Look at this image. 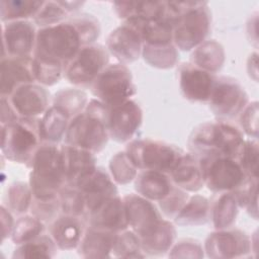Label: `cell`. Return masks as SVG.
<instances>
[{
    "mask_svg": "<svg viewBox=\"0 0 259 259\" xmlns=\"http://www.w3.org/2000/svg\"><path fill=\"white\" fill-rule=\"evenodd\" d=\"M243 132L226 120L205 121L196 125L189 138V153L197 159L230 157L238 160L244 145Z\"/></svg>",
    "mask_w": 259,
    "mask_h": 259,
    "instance_id": "6da1fadb",
    "label": "cell"
},
{
    "mask_svg": "<svg viewBox=\"0 0 259 259\" xmlns=\"http://www.w3.org/2000/svg\"><path fill=\"white\" fill-rule=\"evenodd\" d=\"M108 107L96 98L88 101L85 109L71 118L65 144L97 154L107 145Z\"/></svg>",
    "mask_w": 259,
    "mask_h": 259,
    "instance_id": "7a4b0ae2",
    "label": "cell"
},
{
    "mask_svg": "<svg viewBox=\"0 0 259 259\" xmlns=\"http://www.w3.org/2000/svg\"><path fill=\"white\" fill-rule=\"evenodd\" d=\"M29 186L34 198L48 199L58 197L67 184L61 149L57 144L42 143L35 151L28 166Z\"/></svg>",
    "mask_w": 259,
    "mask_h": 259,
    "instance_id": "3957f363",
    "label": "cell"
},
{
    "mask_svg": "<svg viewBox=\"0 0 259 259\" xmlns=\"http://www.w3.org/2000/svg\"><path fill=\"white\" fill-rule=\"evenodd\" d=\"M42 143L38 117H19L1 125V151L12 162L28 166Z\"/></svg>",
    "mask_w": 259,
    "mask_h": 259,
    "instance_id": "277c9868",
    "label": "cell"
},
{
    "mask_svg": "<svg viewBox=\"0 0 259 259\" xmlns=\"http://www.w3.org/2000/svg\"><path fill=\"white\" fill-rule=\"evenodd\" d=\"M81 47H83L81 35L68 18L61 23L37 30L33 57L59 62L66 68Z\"/></svg>",
    "mask_w": 259,
    "mask_h": 259,
    "instance_id": "5b68a950",
    "label": "cell"
},
{
    "mask_svg": "<svg viewBox=\"0 0 259 259\" xmlns=\"http://www.w3.org/2000/svg\"><path fill=\"white\" fill-rule=\"evenodd\" d=\"M181 2V12L174 25L173 42L178 50L191 51L206 40L211 26L207 2Z\"/></svg>",
    "mask_w": 259,
    "mask_h": 259,
    "instance_id": "8992f818",
    "label": "cell"
},
{
    "mask_svg": "<svg viewBox=\"0 0 259 259\" xmlns=\"http://www.w3.org/2000/svg\"><path fill=\"white\" fill-rule=\"evenodd\" d=\"M125 152L139 170L159 171L166 174L171 172L184 153L174 145L152 139L132 140Z\"/></svg>",
    "mask_w": 259,
    "mask_h": 259,
    "instance_id": "52a82bcc",
    "label": "cell"
},
{
    "mask_svg": "<svg viewBox=\"0 0 259 259\" xmlns=\"http://www.w3.org/2000/svg\"><path fill=\"white\" fill-rule=\"evenodd\" d=\"M90 90L107 107L123 103L137 93L131 70L120 63L108 64L93 81Z\"/></svg>",
    "mask_w": 259,
    "mask_h": 259,
    "instance_id": "ba28073f",
    "label": "cell"
},
{
    "mask_svg": "<svg viewBox=\"0 0 259 259\" xmlns=\"http://www.w3.org/2000/svg\"><path fill=\"white\" fill-rule=\"evenodd\" d=\"M198 160L204 185L214 193L233 192L250 178L235 158L207 157Z\"/></svg>",
    "mask_w": 259,
    "mask_h": 259,
    "instance_id": "9c48e42d",
    "label": "cell"
},
{
    "mask_svg": "<svg viewBox=\"0 0 259 259\" xmlns=\"http://www.w3.org/2000/svg\"><path fill=\"white\" fill-rule=\"evenodd\" d=\"M108 64L109 53L106 47L99 44L86 45L67 64L64 77L75 86L90 87Z\"/></svg>",
    "mask_w": 259,
    "mask_h": 259,
    "instance_id": "30bf717a",
    "label": "cell"
},
{
    "mask_svg": "<svg viewBox=\"0 0 259 259\" xmlns=\"http://www.w3.org/2000/svg\"><path fill=\"white\" fill-rule=\"evenodd\" d=\"M207 103L212 113L220 120L228 121L240 115L249 103V98L246 90L238 80L221 76L215 79Z\"/></svg>",
    "mask_w": 259,
    "mask_h": 259,
    "instance_id": "8fae6325",
    "label": "cell"
},
{
    "mask_svg": "<svg viewBox=\"0 0 259 259\" xmlns=\"http://www.w3.org/2000/svg\"><path fill=\"white\" fill-rule=\"evenodd\" d=\"M253 241L239 229L215 230L204 241V252L212 259L244 258L251 256Z\"/></svg>",
    "mask_w": 259,
    "mask_h": 259,
    "instance_id": "7c38bea8",
    "label": "cell"
},
{
    "mask_svg": "<svg viewBox=\"0 0 259 259\" xmlns=\"http://www.w3.org/2000/svg\"><path fill=\"white\" fill-rule=\"evenodd\" d=\"M143 122V110L139 103L130 99L108 107L107 130L109 139L123 144L131 142Z\"/></svg>",
    "mask_w": 259,
    "mask_h": 259,
    "instance_id": "4fadbf2b",
    "label": "cell"
},
{
    "mask_svg": "<svg viewBox=\"0 0 259 259\" xmlns=\"http://www.w3.org/2000/svg\"><path fill=\"white\" fill-rule=\"evenodd\" d=\"M122 198L126 209L128 226L138 236L139 240L154 233L164 220L153 201L146 199L138 193H130Z\"/></svg>",
    "mask_w": 259,
    "mask_h": 259,
    "instance_id": "5bb4252c",
    "label": "cell"
},
{
    "mask_svg": "<svg viewBox=\"0 0 259 259\" xmlns=\"http://www.w3.org/2000/svg\"><path fill=\"white\" fill-rule=\"evenodd\" d=\"M2 57H32L37 30L29 20L2 22Z\"/></svg>",
    "mask_w": 259,
    "mask_h": 259,
    "instance_id": "9a60e30c",
    "label": "cell"
},
{
    "mask_svg": "<svg viewBox=\"0 0 259 259\" xmlns=\"http://www.w3.org/2000/svg\"><path fill=\"white\" fill-rule=\"evenodd\" d=\"M106 49L120 64L137 61L142 55L143 39L138 26L130 20L113 29L106 39Z\"/></svg>",
    "mask_w": 259,
    "mask_h": 259,
    "instance_id": "2e32d148",
    "label": "cell"
},
{
    "mask_svg": "<svg viewBox=\"0 0 259 259\" xmlns=\"http://www.w3.org/2000/svg\"><path fill=\"white\" fill-rule=\"evenodd\" d=\"M74 186L81 191L85 198L86 215L106 199L118 194L116 184L111 175L98 166L81 178Z\"/></svg>",
    "mask_w": 259,
    "mask_h": 259,
    "instance_id": "e0dca14e",
    "label": "cell"
},
{
    "mask_svg": "<svg viewBox=\"0 0 259 259\" xmlns=\"http://www.w3.org/2000/svg\"><path fill=\"white\" fill-rule=\"evenodd\" d=\"M179 87L183 97L191 102L209 100L217 77L191 63H183L178 70Z\"/></svg>",
    "mask_w": 259,
    "mask_h": 259,
    "instance_id": "ac0fdd59",
    "label": "cell"
},
{
    "mask_svg": "<svg viewBox=\"0 0 259 259\" xmlns=\"http://www.w3.org/2000/svg\"><path fill=\"white\" fill-rule=\"evenodd\" d=\"M88 226L119 233L130 228L123 198L112 196L90 211L86 218Z\"/></svg>",
    "mask_w": 259,
    "mask_h": 259,
    "instance_id": "d6986e66",
    "label": "cell"
},
{
    "mask_svg": "<svg viewBox=\"0 0 259 259\" xmlns=\"http://www.w3.org/2000/svg\"><path fill=\"white\" fill-rule=\"evenodd\" d=\"M8 97L19 117H37L50 107V93L42 86L29 83L18 87Z\"/></svg>",
    "mask_w": 259,
    "mask_h": 259,
    "instance_id": "ffe728a7",
    "label": "cell"
},
{
    "mask_svg": "<svg viewBox=\"0 0 259 259\" xmlns=\"http://www.w3.org/2000/svg\"><path fill=\"white\" fill-rule=\"evenodd\" d=\"M1 96H10L18 87L34 83L32 57L1 58Z\"/></svg>",
    "mask_w": 259,
    "mask_h": 259,
    "instance_id": "44dd1931",
    "label": "cell"
},
{
    "mask_svg": "<svg viewBox=\"0 0 259 259\" xmlns=\"http://www.w3.org/2000/svg\"><path fill=\"white\" fill-rule=\"evenodd\" d=\"M83 217L61 213L50 223L49 234L61 250L77 249L86 230Z\"/></svg>",
    "mask_w": 259,
    "mask_h": 259,
    "instance_id": "7402d4cb",
    "label": "cell"
},
{
    "mask_svg": "<svg viewBox=\"0 0 259 259\" xmlns=\"http://www.w3.org/2000/svg\"><path fill=\"white\" fill-rule=\"evenodd\" d=\"M60 149L63 170L69 185H75L97 167L95 154L90 151L67 144L61 146Z\"/></svg>",
    "mask_w": 259,
    "mask_h": 259,
    "instance_id": "603a6c76",
    "label": "cell"
},
{
    "mask_svg": "<svg viewBox=\"0 0 259 259\" xmlns=\"http://www.w3.org/2000/svg\"><path fill=\"white\" fill-rule=\"evenodd\" d=\"M168 175L175 186L187 192H196L204 186L199 160L191 153H183Z\"/></svg>",
    "mask_w": 259,
    "mask_h": 259,
    "instance_id": "cb8c5ba5",
    "label": "cell"
},
{
    "mask_svg": "<svg viewBox=\"0 0 259 259\" xmlns=\"http://www.w3.org/2000/svg\"><path fill=\"white\" fill-rule=\"evenodd\" d=\"M117 233L87 226L84 236L77 248L78 254L83 258H108Z\"/></svg>",
    "mask_w": 259,
    "mask_h": 259,
    "instance_id": "d4e9b609",
    "label": "cell"
},
{
    "mask_svg": "<svg viewBox=\"0 0 259 259\" xmlns=\"http://www.w3.org/2000/svg\"><path fill=\"white\" fill-rule=\"evenodd\" d=\"M239 204L234 192H221L209 201V218L214 230L233 228L239 213Z\"/></svg>",
    "mask_w": 259,
    "mask_h": 259,
    "instance_id": "484cf974",
    "label": "cell"
},
{
    "mask_svg": "<svg viewBox=\"0 0 259 259\" xmlns=\"http://www.w3.org/2000/svg\"><path fill=\"white\" fill-rule=\"evenodd\" d=\"M174 186L168 174L145 170L138 173L135 179L137 193L151 201H159L164 198Z\"/></svg>",
    "mask_w": 259,
    "mask_h": 259,
    "instance_id": "4316f807",
    "label": "cell"
},
{
    "mask_svg": "<svg viewBox=\"0 0 259 259\" xmlns=\"http://www.w3.org/2000/svg\"><path fill=\"white\" fill-rule=\"evenodd\" d=\"M71 117L57 105H51L40 118V133L44 143L58 144L64 140Z\"/></svg>",
    "mask_w": 259,
    "mask_h": 259,
    "instance_id": "83f0119b",
    "label": "cell"
},
{
    "mask_svg": "<svg viewBox=\"0 0 259 259\" xmlns=\"http://www.w3.org/2000/svg\"><path fill=\"white\" fill-rule=\"evenodd\" d=\"M225 56L224 47L219 41L209 39L193 49L190 63L214 75L223 68Z\"/></svg>",
    "mask_w": 259,
    "mask_h": 259,
    "instance_id": "f1b7e54d",
    "label": "cell"
},
{
    "mask_svg": "<svg viewBox=\"0 0 259 259\" xmlns=\"http://www.w3.org/2000/svg\"><path fill=\"white\" fill-rule=\"evenodd\" d=\"M175 239L176 229L174 225L164 219L154 233L140 239V244L146 256H161L169 252L175 243Z\"/></svg>",
    "mask_w": 259,
    "mask_h": 259,
    "instance_id": "f546056e",
    "label": "cell"
},
{
    "mask_svg": "<svg viewBox=\"0 0 259 259\" xmlns=\"http://www.w3.org/2000/svg\"><path fill=\"white\" fill-rule=\"evenodd\" d=\"M209 200L199 194L189 196L183 207L173 219L174 223L182 227L201 226L208 222Z\"/></svg>",
    "mask_w": 259,
    "mask_h": 259,
    "instance_id": "4dcf8cb0",
    "label": "cell"
},
{
    "mask_svg": "<svg viewBox=\"0 0 259 259\" xmlns=\"http://www.w3.org/2000/svg\"><path fill=\"white\" fill-rule=\"evenodd\" d=\"M142 56L144 60L152 67L158 69L173 68L179 59L178 49L174 42L143 45Z\"/></svg>",
    "mask_w": 259,
    "mask_h": 259,
    "instance_id": "1f68e13d",
    "label": "cell"
},
{
    "mask_svg": "<svg viewBox=\"0 0 259 259\" xmlns=\"http://www.w3.org/2000/svg\"><path fill=\"white\" fill-rule=\"evenodd\" d=\"M44 1L34 0H1L0 17L2 22L27 20L34 18Z\"/></svg>",
    "mask_w": 259,
    "mask_h": 259,
    "instance_id": "d6a6232c",
    "label": "cell"
},
{
    "mask_svg": "<svg viewBox=\"0 0 259 259\" xmlns=\"http://www.w3.org/2000/svg\"><path fill=\"white\" fill-rule=\"evenodd\" d=\"M58 249L50 235L41 234L26 243L17 245L12 258H53Z\"/></svg>",
    "mask_w": 259,
    "mask_h": 259,
    "instance_id": "836d02e7",
    "label": "cell"
},
{
    "mask_svg": "<svg viewBox=\"0 0 259 259\" xmlns=\"http://www.w3.org/2000/svg\"><path fill=\"white\" fill-rule=\"evenodd\" d=\"M88 103L87 94L79 88H64L53 98V104L65 110L71 118L82 112Z\"/></svg>",
    "mask_w": 259,
    "mask_h": 259,
    "instance_id": "e575fe53",
    "label": "cell"
},
{
    "mask_svg": "<svg viewBox=\"0 0 259 259\" xmlns=\"http://www.w3.org/2000/svg\"><path fill=\"white\" fill-rule=\"evenodd\" d=\"M32 67L35 81L46 86H53L58 83L65 73V66L63 64L33 56Z\"/></svg>",
    "mask_w": 259,
    "mask_h": 259,
    "instance_id": "d590c367",
    "label": "cell"
},
{
    "mask_svg": "<svg viewBox=\"0 0 259 259\" xmlns=\"http://www.w3.org/2000/svg\"><path fill=\"white\" fill-rule=\"evenodd\" d=\"M33 195L29 184L21 181L13 182L7 189V207L16 214H23L30 210Z\"/></svg>",
    "mask_w": 259,
    "mask_h": 259,
    "instance_id": "8d00e7d4",
    "label": "cell"
},
{
    "mask_svg": "<svg viewBox=\"0 0 259 259\" xmlns=\"http://www.w3.org/2000/svg\"><path fill=\"white\" fill-rule=\"evenodd\" d=\"M44 231L45 223L32 214L24 215L15 221L10 239L15 245H21L40 236Z\"/></svg>",
    "mask_w": 259,
    "mask_h": 259,
    "instance_id": "74e56055",
    "label": "cell"
},
{
    "mask_svg": "<svg viewBox=\"0 0 259 259\" xmlns=\"http://www.w3.org/2000/svg\"><path fill=\"white\" fill-rule=\"evenodd\" d=\"M109 171L115 183L125 185L136 179L139 169L133 163L126 152L123 151L112 156L109 162Z\"/></svg>",
    "mask_w": 259,
    "mask_h": 259,
    "instance_id": "f35d334b",
    "label": "cell"
},
{
    "mask_svg": "<svg viewBox=\"0 0 259 259\" xmlns=\"http://www.w3.org/2000/svg\"><path fill=\"white\" fill-rule=\"evenodd\" d=\"M111 255L112 257L116 258L146 257V254L142 250L138 236L133 231L127 230L116 234Z\"/></svg>",
    "mask_w": 259,
    "mask_h": 259,
    "instance_id": "ab89813d",
    "label": "cell"
},
{
    "mask_svg": "<svg viewBox=\"0 0 259 259\" xmlns=\"http://www.w3.org/2000/svg\"><path fill=\"white\" fill-rule=\"evenodd\" d=\"M61 213L83 217L86 215L85 198L81 191L74 185L66 184L59 194Z\"/></svg>",
    "mask_w": 259,
    "mask_h": 259,
    "instance_id": "60d3db41",
    "label": "cell"
},
{
    "mask_svg": "<svg viewBox=\"0 0 259 259\" xmlns=\"http://www.w3.org/2000/svg\"><path fill=\"white\" fill-rule=\"evenodd\" d=\"M240 208H245L249 215L258 219V177H250L242 186L233 191Z\"/></svg>",
    "mask_w": 259,
    "mask_h": 259,
    "instance_id": "b9f144b4",
    "label": "cell"
},
{
    "mask_svg": "<svg viewBox=\"0 0 259 259\" xmlns=\"http://www.w3.org/2000/svg\"><path fill=\"white\" fill-rule=\"evenodd\" d=\"M69 12L61 5L60 1H44L40 9L33 18V23L41 27H47L61 23L68 19Z\"/></svg>",
    "mask_w": 259,
    "mask_h": 259,
    "instance_id": "7bdbcfd3",
    "label": "cell"
},
{
    "mask_svg": "<svg viewBox=\"0 0 259 259\" xmlns=\"http://www.w3.org/2000/svg\"><path fill=\"white\" fill-rule=\"evenodd\" d=\"M79 31L83 46L95 44L96 39L100 35L99 21L88 13L77 14L69 17Z\"/></svg>",
    "mask_w": 259,
    "mask_h": 259,
    "instance_id": "ee69618b",
    "label": "cell"
},
{
    "mask_svg": "<svg viewBox=\"0 0 259 259\" xmlns=\"http://www.w3.org/2000/svg\"><path fill=\"white\" fill-rule=\"evenodd\" d=\"M189 195L187 191L174 185L170 192L164 198L158 201L161 213L166 219L173 220L180 211V209L183 207Z\"/></svg>",
    "mask_w": 259,
    "mask_h": 259,
    "instance_id": "f6af8a7d",
    "label": "cell"
},
{
    "mask_svg": "<svg viewBox=\"0 0 259 259\" xmlns=\"http://www.w3.org/2000/svg\"><path fill=\"white\" fill-rule=\"evenodd\" d=\"M239 163L249 177H258L259 147L255 139L245 141L244 148L238 158Z\"/></svg>",
    "mask_w": 259,
    "mask_h": 259,
    "instance_id": "bcb514c9",
    "label": "cell"
},
{
    "mask_svg": "<svg viewBox=\"0 0 259 259\" xmlns=\"http://www.w3.org/2000/svg\"><path fill=\"white\" fill-rule=\"evenodd\" d=\"M29 211L42 223H51L59 215V212H61L59 196L48 199L33 197Z\"/></svg>",
    "mask_w": 259,
    "mask_h": 259,
    "instance_id": "7dc6e473",
    "label": "cell"
},
{
    "mask_svg": "<svg viewBox=\"0 0 259 259\" xmlns=\"http://www.w3.org/2000/svg\"><path fill=\"white\" fill-rule=\"evenodd\" d=\"M203 251L201 244L193 239H182L174 243L169 250L171 258H202Z\"/></svg>",
    "mask_w": 259,
    "mask_h": 259,
    "instance_id": "c3c4849f",
    "label": "cell"
},
{
    "mask_svg": "<svg viewBox=\"0 0 259 259\" xmlns=\"http://www.w3.org/2000/svg\"><path fill=\"white\" fill-rule=\"evenodd\" d=\"M240 124L242 132L251 139L258 138V102L252 101L246 105L240 113Z\"/></svg>",
    "mask_w": 259,
    "mask_h": 259,
    "instance_id": "681fc988",
    "label": "cell"
},
{
    "mask_svg": "<svg viewBox=\"0 0 259 259\" xmlns=\"http://www.w3.org/2000/svg\"><path fill=\"white\" fill-rule=\"evenodd\" d=\"M19 118L8 97L1 96V125L10 123Z\"/></svg>",
    "mask_w": 259,
    "mask_h": 259,
    "instance_id": "f907efd6",
    "label": "cell"
},
{
    "mask_svg": "<svg viewBox=\"0 0 259 259\" xmlns=\"http://www.w3.org/2000/svg\"><path fill=\"white\" fill-rule=\"evenodd\" d=\"M12 211L5 206L4 204L1 205V221H2V240L4 241L6 238H10L14 223L15 221L13 220V215L11 213Z\"/></svg>",
    "mask_w": 259,
    "mask_h": 259,
    "instance_id": "816d5d0a",
    "label": "cell"
},
{
    "mask_svg": "<svg viewBox=\"0 0 259 259\" xmlns=\"http://www.w3.org/2000/svg\"><path fill=\"white\" fill-rule=\"evenodd\" d=\"M257 24H258V13L255 12L249 17V20L247 22V35L250 42H253L255 47H257V42H258Z\"/></svg>",
    "mask_w": 259,
    "mask_h": 259,
    "instance_id": "f5cc1de1",
    "label": "cell"
},
{
    "mask_svg": "<svg viewBox=\"0 0 259 259\" xmlns=\"http://www.w3.org/2000/svg\"><path fill=\"white\" fill-rule=\"evenodd\" d=\"M258 54L256 52L252 53L247 62V71L250 76L255 82H257V76H258V66H257V61H258Z\"/></svg>",
    "mask_w": 259,
    "mask_h": 259,
    "instance_id": "db71d44e",
    "label": "cell"
},
{
    "mask_svg": "<svg viewBox=\"0 0 259 259\" xmlns=\"http://www.w3.org/2000/svg\"><path fill=\"white\" fill-rule=\"evenodd\" d=\"M60 3L69 12V14L71 12L78 10L84 4V2H80V1H60Z\"/></svg>",
    "mask_w": 259,
    "mask_h": 259,
    "instance_id": "11a10c76",
    "label": "cell"
}]
</instances>
